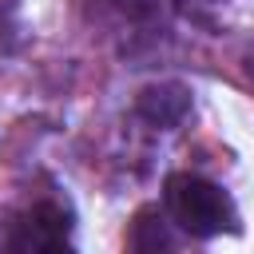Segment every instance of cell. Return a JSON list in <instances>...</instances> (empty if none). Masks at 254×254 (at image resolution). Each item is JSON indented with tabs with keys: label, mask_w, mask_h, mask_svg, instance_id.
I'll return each instance as SVG.
<instances>
[{
	"label": "cell",
	"mask_w": 254,
	"mask_h": 254,
	"mask_svg": "<svg viewBox=\"0 0 254 254\" xmlns=\"http://www.w3.org/2000/svg\"><path fill=\"white\" fill-rule=\"evenodd\" d=\"M163 198H167L171 218L194 238H214V234L238 230V214H234L230 194L198 175H171Z\"/></svg>",
	"instance_id": "obj_1"
},
{
	"label": "cell",
	"mask_w": 254,
	"mask_h": 254,
	"mask_svg": "<svg viewBox=\"0 0 254 254\" xmlns=\"http://www.w3.org/2000/svg\"><path fill=\"white\" fill-rule=\"evenodd\" d=\"M67 234H71V214L56 202H40L16 222L8 246L12 250H64Z\"/></svg>",
	"instance_id": "obj_2"
},
{
	"label": "cell",
	"mask_w": 254,
	"mask_h": 254,
	"mask_svg": "<svg viewBox=\"0 0 254 254\" xmlns=\"http://www.w3.org/2000/svg\"><path fill=\"white\" fill-rule=\"evenodd\" d=\"M135 111H139L147 123H155V127H175V123L190 111V95H187L183 83H151V87L139 91Z\"/></svg>",
	"instance_id": "obj_3"
},
{
	"label": "cell",
	"mask_w": 254,
	"mask_h": 254,
	"mask_svg": "<svg viewBox=\"0 0 254 254\" xmlns=\"http://www.w3.org/2000/svg\"><path fill=\"white\" fill-rule=\"evenodd\" d=\"M131 250H143V254L147 250H171V234L155 210H139L135 230H131Z\"/></svg>",
	"instance_id": "obj_4"
}]
</instances>
